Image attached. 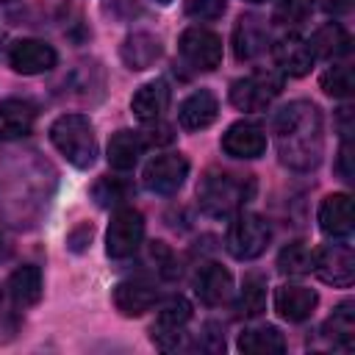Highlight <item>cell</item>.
<instances>
[{"instance_id":"6da1fadb","label":"cell","mask_w":355,"mask_h":355,"mask_svg":"<svg viewBox=\"0 0 355 355\" xmlns=\"http://www.w3.org/2000/svg\"><path fill=\"white\" fill-rule=\"evenodd\" d=\"M280 164L294 172H311L324 155V119L311 100H294L275 114L272 122Z\"/></svg>"},{"instance_id":"7a4b0ae2","label":"cell","mask_w":355,"mask_h":355,"mask_svg":"<svg viewBox=\"0 0 355 355\" xmlns=\"http://www.w3.org/2000/svg\"><path fill=\"white\" fill-rule=\"evenodd\" d=\"M255 197V178L239 172L208 169L197 183V202L202 214L214 219H227Z\"/></svg>"},{"instance_id":"3957f363","label":"cell","mask_w":355,"mask_h":355,"mask_svg":"<svg viewBox=\"0 0 355 355\" xmlns=\"http://www.w3.org/2000/svg\"><path fill=\"white\" fill-rule=\"evenodd\" d=\"M50 141L78 169H89L97 161V136L83 114H61L50 125Z\"/></svg>"},{"instance_id":"277c9868","label":"cell","mask_w":355,"mask_h":355,"mask_svg":"<svg viewBox=\"0 0 355 355\" xmlns=\"http://www.w3.org/2000/svg\"><path fill=\"white\" fill-rule=\"evenodd\" d=\"M272 239V227L263 216L250 214V211H239L233 214V222L227 227V252L236 261H252L258 258Z\"/></svg>"},{"instance_id":"5b68a950","label":"cell","mask_w":355,"mask_h":355,"mask_svg":"<svg viewBox=\"0 0 355 355\" xmlns=\"http://www.w3.org/2000/svg\"><path fill=\"white\" fill-rule=\"evenodd\" d=\"M283 92V75L275 69H255L247 78L230 83V105L239 111H263Z\"/></svg>"},{"instance_id":"8992f818","label":"cell","mask_w":355,"mask_h":355,"mask_svg":"<svg viewBox=\"0 0 355 355\" xmlns=\"http://www.w3.org/2000/svg\"><path fill=\"white\" fill-rule=\"evenodd\" d=\"M141 239H144V216L130 208V205H122L111 214V222H108V233H105V252L108 258H130L139 247H141Z\"/></svg>"},{"instance_id":"52a82bcc","label":"cell","mask_w":355,"mask_h":355,"mask_svg":"<svg viewBox=\"0 0 355 355\" xmlns=\"http://www.w3.org/2000/svg\"><path fill=\"white\" fill-rule=\"evenodd\" d=\"M189 319H191V305H189V300H183V297H169V300L161 305V311H158V316H155V322H153V327H150L153 344L161 347V349H166V352L180 349V347H183V338H186V324H189Z\"/></svg>"},{"instance_id":"ba28073f","label":"cell","mask_w":355,"mask_h":355,"mask_svg":"<svg viewBox=\"0 0 355 355\" xmlns=\"http://www.w3.org/2000/svg\"><path fill=\"white\" fill-rule=\"evenodd\" d=\"M189 178V158L183 153H161L155 158L147 161L144 172H141V183L147 191L169 197L175 194Z\"/></svg>"},{"instance_id":"9c48e42d","label":"cell","mask_w":355,"mask_h":355,"mask_svg":"<svg viewBox=\"0 0 355 355\" xmlns=\"http://www.w3.org/2000/svg\"><path fill=\"white\" fill-rule=\"evenodd\" d=\"M313 272L333 288H349L355 280V252L349 244L336 241L313 250Z\"/></svg>"},{"instance_id":"30bf717a","label":"cell","mask_w":355,"mask_h":355,"mask_svg":"<svg viewBox=\"0 0 355 355\" xmlns=\"http://www.w3.org/2000/svg\"><path fill=\"white\" fill-rule=\"evenodd\" d=\"M178 50L183 55L186 64H191L194 69H202V72H211L222 64V39L208 31V28H186L178 39Z\"/></svg>"},{"instance_id":"8fae6325","label":"cell","mask_w":355,"mask_h":355,"mask_svg":"<svg viewBox=\"0 0 355 355\" xmlns=\"http://www.w3.org/2000/svg\"><path fill=\"white\" fill-rule=\"evenodd\" d=\"M55 61H58V55H55L53 44L42 42V39H19L8 50V64L19 75H42V72H50L55 67Z\"/></svg>"},{"instance_id":"7c38bea8","label":"cell","mask_w":355,"mask_h":355,"mask_svg":"<svg viewBox=\"0 0 355 355\" xmlns=\"http://www.w3.org/2000/svg\"><path fill=\"white\" fill-rule=\"evenodd\" d=\"M158 302V288L150 277L136 275V277H125L116 283L114 288V305L122 316H141L147 313L153 305Z\"/></svg>"},{"instance_id":"4fadbf2b","label":"cell","mask_w":355,"mask_h":355,"mask_svg":"<svg viewBox=\"0 0 355 355\" xmlns=\"http://www.w3.org/2000/svg\"><path fill=\"white\" fill-rule=\"evenodd\" d=\"M194 294L200 297V302H205L211 308L225 305L233 297V275L222 263L208 261L200 266V272L194 277Z\"/></svg>"},{"instance_id":"5bb4252c","label":"cell","mask_w":355,"mask_h":355,"mask_svg":"<svg viewBox=\"0 0 355 355\" xmlns=\"http://www.w3.org/2000/svg\"><path fill=\"white\" fill-rule=\"evenodd\" d=\"M272 55H275V64L280 67L283 75H291V78H302L311 72L313 67V53L308 47L305 39H300L297 33H286L280 36L275 44H272Z\"/></svg>"},{"instance_id":"9a60e30c","label":"cell","mask_w":355,"mask_h":355,"mask_svg":"<svg viewBox=\"0 0 355 355\" xmlns=\"http://www.w3.org/2000/svg\"><path fill=\"white\" fill-rule=\"evenodd\" d=\"M319 305V294L308 286L297 283H283L275 288V311L286 322H305Z\"/></svg>"},{"instance_id":"2e32d148","label":"cell","mask_w":355,"mask_h":355,"mask_svg":"<svg viewBox=\"0 0 355 355\" xmlns=\"http://www.w3.org/2000/svg\"><path fill=\"white\" fill-rule=\"evenodd\" d=\"M222 150L230 158H258L266 153V133L252 122H233L222 133Z\"/></svg>"},{"instance_id":"e0dca14e","label":"cell","mask_w":355,"mask_h":355,"mask_svg":"<svg viewBox=\"0 0 355 355\" xmlns=\"http://www.w3.org/2000/svg\"><path fill=\"white\" fill-rule=\"evenodd\" d=\"M219 114V100L211 89H197L191 92L180 108H178V122L183 130H202L208 128Z\"/></svg>"},{"instance_id":"ac0fdd59","label":"cell","mask_w":355,"mask_h":355,"mask_svg":"<svg viewBox=\"0 0 355 355\" xmlns=\"http://www.w3.org/2000/svg\"><path fill=\"white\" fill-rule=\"evenodd\" d=\"M266 50V28L255 14H241L233 28V53L239 61H252Z\"/></svg>"},{"instance_id":"d6986e66","label":"cell","mask_w":355,"mask_h":355,"mask_svg":"<svg viewBox=\"0 0 355 355\" xmlns=\"http://www.w3.org/2000/svg\"><path fill=\"white\" fill-rule=\"evenodd\" d=\"M319 227L324 236L344 239L352 233V197L349 194H327L319 205Z\"/></svg>"},{"instance_id":"ffe728a7","label":"cell","mask_w":355,"mask_h":355,"mask_svg":"<svg viewBox=\"0 0 355 355\" xmlns=\"http://www.w3.org/2000/svg\"><path fill=\"white\" fill-rule=\"evenodd\" d=\"M166 105H169V86H166V80H150V83L139 86L136 94L130 97V111L141 122L161 119Z\"/></svg>"},{"instance_id":"44dd1931","label":"cell","mask_w":355,"mask_h":355,"mask_svg":"<svg viewBox=\"0 0 355 355\" xmlns=\"http://www.w3.org/2000/svg\"><path fill=\"white\" fill-rule=\"evenodd\" d=\"M36 122V105L28 100H3L0 103V139L28 136Z\"/></svg>"},{"instance_id":"7402d4cb","label":"cell","mask_w":355,"mask_h":355,"mask_svg":"<svg viewBox=\"0 0 355 355\" xmlns=\"http://www.w3.org/2000/svg\"><path fill=\"white\" fill-rule=\"evenodd\" d=\"M161 53H164V47H161V39L158 36H153V33H130L125 42H122V47H119V55H122V61L128 64V69H147V67H153L158 58H161Z\"/></svg>"},{"instance_id":"603a6c76","label":"cell","mask_w":355,"mask_h":355,"mask_svg":"<svg viewBox=\"0 0 355 355\" xmlns=\"http://www.w3.org/2000/svg\"><path fill=\"white\" fill-rule=\"evenodd\" d=\"M239 349L247 355H280L286 352V338L275 324H258L241 330Z\"/></svg>"},{"instance_id":"cb8c5ba5","label":"cell","mask_w":355,"mask_h":355,"mask_svg":"<svg viewBox=\"0 0 355 355\" xmlns=\"http://www.w3.org/2000/svg\"><path fill=\"white\" fill-rule=\"evenodd\" d=\"M349 33L344 31V25L338 22H327L322 28L313 31V36L308 39V47L313 53V58H338V55H347L349 53Z\"/></svg>"},{"instance_id":"d4e9b609","label":"cell","mask_w":355,"mask_h":355,"mask_svg":"<svg viewBox=\"0 0 355 355\" xmlns=\"http://www.w3.org/2000/svg\"><path fill=\"white\" fill-rule=\"evenodd\" d=\"M8 294L17 308H31L42 300V272L33 263H25L11 272L8 277Z\"/></svg>"},{"instance_id":"484cf974","label":"cell","mask_w":355,"mask_h":355,"mask_svg":"<svg viewBox=\"0 0 355 355\" xmlns=\"http://www.w3.org/2000/svg\"><path fill=\"white\" fill-rule=\"evenodd\" d=\"M144 153V141L139 136V130H116L108 139V164L119 172H128L136 166L139 155Z\"/></svg>"},{"instance_id":"4316f807","label":"cell","mask_w":355,"mask_h":355,"mask_svg":"<svg viewBox=\"0 0 355 355\" xmlns=\"http://www.w3.org/2000/svg\"><path fill=\"white\" fill-rule=\"evenodd\" d=\"M322 333H324V338H327L333 347L349 352V349L355 347V305H352V302H341V305L327 316Z\"/></svg>"},{"instance_id":"83f0119b","label":"cell","mask_w":355,"mask_h":355,"mask_svg":"<svg viewBox=\"0 0 355 355\" xmlns=\"http://www.w3.org/2000/svg\"><path fill=\"white\" fill-rule=\"evenodd\" d=\"M277 269L291 277H302L313 272V250L305 241H291L277 255Z\"/></svg>"},{"instance_id":"f1b7e54d","label":"cell","mask_w":355,"mask_h":355,"mask_svg":"<svg viewBox=\"0 0 355 355\" xmlns=\"http://www.w3.org/2000/svg\"><path fill=\"white\" fill-rule=\"evenodd\" d=\"M239 313L241 316H261L266 311V280L261 275H247L244 277V286H241V294H239Z\"/></svg>"},{"instance_id":"f546056e","label":"cell","mask_w":355,"mask_h":355,"mask_svg":"<svg viewBox=\"0 0 355 355\" xmlns=\"http://www.w3.org/2000/svg\"><path fill=\"white\" fill-rule=\"evenodd\" d=\"M319 86L324 94L330 97H349L355 92V75H352V64L344 61V64H333L322 72L319 78Z\"/></svg>"},{"instance_id":"4dcf8cb0","label":"cell","mask_w":355,"mask_h":355,"mask_svg":"<svg viewBox=\"0 0 355 355\" xmlns=\"http://www.w3.org/2000/svg\"><path fill=\"white\" fill-rule=\"evenodd\" d=\"M133 186L122 178H100L92 189V197L100 208H111V205H122L128 197H130Z\"/></svg>"},{"instance_id":"1f68e13d","label":"cell","mask_w":355,"mask_h":355,"mask_svg":"<svg viewBox=\"0 0 355 355\" xmlns=\"http://www.w3.org/2000/svg\"><path fill=\"white\" fill-rule=\"evenodd\" d=\"M311 0H277L275 6V22L277 25H300L311 14Z\"/></svg>"},{"instance_id":"d6a6232c","label":"cell","mask_w":355,"mask_h":355,"mask_svg":"<svg viewBox=\"0 0 355 355\" xmlns=\"http://www.w3.org/2000/svg\"><path fill=\"white\" fill-rule=\"evenodd\" d=\"M225 0H186V14L191 17V19H200V22H211V19H216V17H222L225 14Z\"/></svg>"},{"instance_id":"836d02e7","label":"cell","mask_w":355,"mask_h":355,"mask_svg":"<svg viewBox=\"0 0 355 355\" xmlns=\"http://www.w3.org/2000/svg\"><path fill=\"white\" fill-rule=\"evenodd\" d=\"M144 125H147V128L139 130L144 147H164V144H169V141L175 139L172 128H169V125H161L158 119H155V122H144Z\"/></svg>"},{"instance_id":"e575fe53","label":"cell","mask_w":355,"mask_h":355,"mask_svg":"<svg viewBox=\"0 0 355 355\" xmlns=\"http://www.w3.org/2000/svg\"><path fill=\"white\" fill-rule=\"evenodd\" d=\"M197 347L202 352H222L225 349V336H222L216 322H205V327H202V333L197 338Z\"/></svg>"},{"instance_id":"d590c367","label":"cell","mask_w":355,"mask_h":355,"mask_svg":"<svg viewBox=\"0 0 355 355\" xmlns=\"http://www.w3.org/2000/svg\"><path fill=\"white\" fill-rule=\"evenodd\" d=\"M336 172L341 175V180L352 183L355 180V169H352V144L349 139L341 141V150H338V161H336Z\"/></svg>"},{"instance_id":"8d00e7d4","label":"cell","mask_w":355,"mask_h":355,"mask_svg":"<svg viewBox=\"0 0 355 355\" xmlns=\"http://www.w3.org/2000/svg\"><path fill=\"white\" fill-rule=\"evenodd\" d=\"M92 233H94V227H92L89 222H83L75 233H69V247H72V250H83V247L92 241Z\"/></svg>"},{"instance_id":"74e56055","label":"cell","mask_w":355,"mask_h":355,"mask_svg":"<svg viewBox=\"0 0 355 355\" xmlns=\"http://www.w3.org/2000/svg\"><path fill=\"white\" fill-rule=\"evenodd\" d=\"M327 14H347L349 8H352V0H322L319 3Z\"/></svg>"},{"instance_id":"f35d334b","label":"cell","mask_w":355,"mask_h":355,"mask_svg":"<svg viewBox=\"0 0 355 355\" xmlns=\"http://www.w3.org/2000/svg\"><path fill=\"white\" fill-rule=\"evenodd\" d=\"M8 255V244L3 241V236H0V258H6Z\"/></svg>"},{"instance_id":"ab89813d","label":"cell","mask_w":355,"mask_h":355,"mask_svg":"<svg viewBox=\"0 0 355 355\" xmlns=\"http://www.w3.org/2000/svg\"><path fill=\"white\" fill-rule=\"evenodd\" d=\"M244 3H266V0H244Z\"/></svg>"},{"instance_id":"60d3db41","label":"cell","mask_w":355,"mask_h":355,"mask_svg":"<svg viewBox=\"0 0 355 355\" xmlns=\"http://www.w3.org/2000/svg\"><path fill=\"white\" fill-rule=\"evenodd\" d=\"M155 3H161V6H166V3H172V0H155Z\"/></svg>"},{"instance_id":"b9f144b4","label":"cell","mask_w":355,"mask_h":355,"mask_svg":"<svg viewBox=\"0 0 355 355\" xmlns=\"http://www.w3.org/2000/svg\"><path fill=\"white\" fill-rule=\"evenodd\" d=\"M0 3H8V0H0Z\"/></svg>"}]
</instances>
